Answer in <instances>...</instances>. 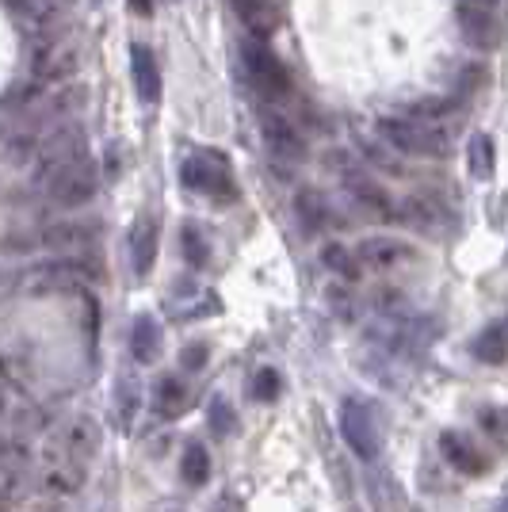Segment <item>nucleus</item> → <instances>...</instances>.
I'll return each instance as SVG.
<instances>
[{"label": "nucleus", "instance_id": "1", "mask_svg": "<svg viewBox=\"0 0 508 512\" xmlns=\"http://www.w3.org/2000/svg\"><path fill=\"white\" fill-rule=\"evenodd\" d=\"M382 138L398 153L409 157H447L451 153V138H447L440 123H417V119H382Z\"/></svg>", "mask_w": 508, "mask_h": 512}, {"label": "nucleus", "instance_id": "2", "mask_svg": "<svg viewBox=\"0 0 508 512\" xmlns=\"http://www.w3.org/2000/svg\"><path fill=\"white\" fill-rule=\"evenodd\" d=\"M96 184H100V176H96V165L88 161V153L85 157H77V161H69V165H62L58 172H50V176L43 180L50 203L62 207V211L85 207L88 199L96 195Z\"/></svg>", "mask_w": 508, "mask_h": 512}, {"label": "nucleus", "instance_id": "3", "mask_svg": "<svg viewBox=\"0 0 508 512\" xmlns=\"http://www.w3.org/2000/svg\"><path fill=\"white\" fill-rule=\"evenodd\" d=\"M340 432H344V440H348V448L360 455L363 463H375L382 451V428H379V417H375V409L360 402V398H348L344 406H340Z\"/></svg>", "mask_w": 508, "mask_h": 512}, {"label": "nucleus", "instance_id": "4", "mask_svg": "<svg viewBox=\"0 0 508 512\" xmlns=\"http://www.w3.org/2000/svg\"><path fill=\"white\" fill-rule=\"evenodd\" d=\"M245 73H249V81L260 96H268V100H283L287 92H291V73H287V65L276 58V50H268V46L253 39V43H245Z\"/></svg>", "mask_w": 508, "mask_h": 512}, {"label": "nucleus", "instance_id": "5", "mask_svg": "<svg viewBox=\"0 0 508 512\" xmlns=\"http://www.w3.org/2000/svg\"><path fill=\"white\" fill-rule=\"evenodd\" d=\"M363 490L371 501V512H421L413 505V497L405 493V486L379 463H367L363 470Z\"/></svg>", "mask_w": 508, "mask_h": 512}, {"label": "nucleus", "instance_id": "6", "mask_svg": "<svg viewBox=\"0 0 508 512\" xmlns=\"http://www.w3.org/2000/svg\"><path fill=\"white\" fill-rule=\"evenodd\" d=\"M180 180L188 184L191 192L233 199V176L222 157H203V153H195V157H188V161L180 165Z\"/></svg>", "mask_w": 508, "mask_h": 512}, {"label": "nucleus", "instance_id": "7", "mask_svg": "<svg viewBox=\"0 0 508 512\" xmlns=\"http://www.w3.org/2000/svg\"><path fill=\"white\" fill-rule=\"evenodd\" d=\"M50 440H58L69 455H77V459L92 463V455L100 451L104 432H100V425H96L92 417H73V421H65L62 428H54V432H50Z\"/></svg>", "mask_w": 508, "mask_h": 512}, {"label": "nucleus", "instance_id": "8", "mask_svg": "<svg viewBox=\"0 0 508 512\" xmlns=\"http://www.w3.org/2000/svg\"><path fill=\"white\" fill-rule=\"evenodd\" d=\"M459 23H463L466 43L478 46V50H493V46L501 43V23H497V16L489 8H482V4H474V0L459 4Z\"/></svg>", "mask_w": 508, "mask_h": 512}, {"label": "nucleus", "instance_id": "9", "mask_svg": "<svg viewBox=\"0 0 508 512\" xmlns=\"http://www.w3.org/2000/svg\"><path fill=\"white\" fill-rule=\"evenodd\" d=\"M440 451H444V459L459 470V474L478 478V474H486L489 470L486 451L478 448L470 436H463V432H444V436H440Z\"/></svg>", "mask_w": 508, "mask_h": 512}, {"label": "nucleus", "instance_id": "10", "mask_svg": "<svg viewBox=\"0 0 508 512\" xmlns=\"http://www.w3.org/2000/svg\"><path fill=\"white\" fill-rule=\"evenodd\" d=\"M356 256H360L363 272H390V268L405 264L413 256V249L402 241H390V237H367L356 245Z\"/></svg>", "mask_w": 508, "mask_h": 512}, {"label": "nucleus", "instance_id": "11", "mask_svg": "<svg viewBox=\"0 0 508 512\" xmlns=\"http://www.w3.org/2000/svg\"><path fill=\"white\" fill-rule=\"evenodd\" d=\"M260 134H264V142H268V150L276 153V157H287V161H295L302 157V134L295 130L291 119H283L276 111H268L264 119H260Z\"/></svg>", "mask_w": 508, "mask_h": 512}, {"label": "nucleus", "instance_id": "12", "mask_svg": "<svg viewBox=\"0 0 508 512\" xmlns=\"http://www.w3.org/2000/svg\"><path fill=\"white\" fill-rule=\"evenodd\" d=\"M233 16L245 23V31L253 35V39H272L279 27V12L272 8V0H230Z\"/></svg>", "mask_w": 508, "mask_h": 512}, {"label": "nucleus", "instance_id": "13", "mask_svg": "<svg viewBox=\"0 0 508 512\" xmlns=\"http://www.w3.org/2000/svg\"><path fill=\"white\" fill-rule=\"evenodd\" d=\"M92 237H96V226L92 222H73V218H65V222H50L39 230V245L43 249H81V245H92Z\"/></svg>", "mask_w": 508, "mask_h": 512}, {"label": "nucleus", "instance_id": "14", "mask_svg": "<svg viewBox=\"0 0 508 512\" xmlns=\"http://www.w3.org/2000/svg\"><path fill=\"white\" fill-rule=\"evenodd\" d=\"M130 69H134V85H138V96L153 104L161 96V73H157V58L149 46H130Z\"/></svg>", "mask_w": 508, "mask_h": 512}, {"label": "nucleus", "instance_id": "15", "mask_svg": "<svg viewBox=\"0 0 508 512\" xmlns=\"http://www.w3.org/2000/svg\"><path fill=\"white\" fill-rule=\"evenodd\" d=\"M348 188L360 199V207H367L371 214H379V218H402V214H398V203L382 192L375 180H367L360 172H348Z\"/></svg>", "mask_w": 508, "mask_h": 512}, {"label": "nucleus", "instance_id": "16", "mask_svg": "<svg viewBox=\"0 0 508 512\" xmlns=\"http://www.w3.org/2000/svg\"><path fill=\"white\" fill-rule=\"evenodd\" d=\"M130 253H134V272L146 276L153 268V256H157V218L142 214L134 222V234H130Z\"/></svg>", "mask_w": 508, "mask_h": 512}, {"label": "nucleus", "instance_id": "17", "mask_svg": "<svg viewBox=\"0 0 508 512\" xmlns=\"http://www.w3.org/2000/svg\"><path fill=\"white\" fill-rule=\"evenodd\" d=\"M130 348H134V360L138 363H153L157 356H161V325H157L153 318H138L134 321Z\"/></svg>", "mask_w": 508, "mask_h": 512}, {"label": "nucleus", "instance_id": "18", "mask_svg": "<svg viewBox=\"0 0 508 512\" xmlns=\"http://www.w3.org/2000/svg\"><path fill=\"white\" fill-rule=\"evenodd\" d=\"M474 356L482 363H508V325H489L474 341Z\"/></svg>", "mask_w": 508, "mask_h": 512}, {"label": "nucleus", "instance_id": "19", "mask_svg": "<svg viewBox=\"0 0 508 512\" xmlns=\"http://www.w3.org/2000/svg\"><path fill=\"white\" fill-rule=\"evenodd\" d=\"M321 260H325V268H333L337 276L344 279H360L363 276V264H360V256H356V249H348V245H325L321 249Z\"/></svg>", "mask_w": 508, "mask_h": 512}, {"label": "nucleus", "instance_id": "20", "mask_svg": "<svg viewBox=\"0 0 508 512\" xmlns=\"http://www.w3.org/2000/svg\"><path fill=\"white\" fill-rule=\"evenodd\" d=\"M180 474H184V482H188V486H203V482L211 478V455H207L203 444H188V448H184Z\"/></svg>", "mask_w": 508, "mask_h": 512}, {"label": "nucleus", "instance_id": "21", "mask_svg": "<svg viewBox=\"0 0 508 512\" xmlns=\"http://www.w3.org/2000/svg\"><path fill=\"white\" fill-rule=\"evenodd\" d=\"M153 406H157L161 417H180L184 406H188V390H184V383H180V379H161Z\"/></svg>", "mask_w": 508, "mask_h": 512}, {"label": "nucleus", "instance_id": "22", "mask_svg": "<svg viewBox=\"0 0 508 512\" xmlns=\"http://www.w3.org/2000/svg\"><path fill=\"white\" fill-rule=\"evenodd\" d=\"M493 138L489 134H474L470 138V172L478 176V180H489L493 176V165H497V157H493Z\"/></svg>", "mask_w": 508, "mask_h": 512}, {"label": "nucleus", "instance_id": "23", "mask_svg": "<svg viewBox=\"0 0 508 512\" xmlns=\"http://www.w3.org/2000/svg\"><path fill=\"white\" fill-rule=\"evenodd\" d=\"M478 425H482V432H486L493 444H501V448H508V409L505 406H486L478 409Z\"/></svg>", "mask_w": 508, "mask_h": 512}, {"label": "nucleus", "instance_id": "24", "mask_svg": "<svg viewBox=\"0 0 508 512\" xmlns=\"http://www.w3.org/2000/svg\"><path fill=\"white\" fill-rule=\"evenodd\" d=\"M298 211H302V226L306 230H321L329 222V207L318 192H302L298 195Z\"/></svg>", "mask_w": 508, "mask_h": 512}, {"label": "nucleus", "instance_id": "25", "mask_svg": "<svg viewBox=\"0 0 508 512\" xmlns=\"http://www.w3.org/2000/svg\"><path fill=\"white\" fill-rule=\"evenodd\" d=\"M180 253H184V260L195 264V268L207 264V241H203V234H199L195 226H184V230H180Z\"/></svg>", "mask_w": 508, "mask_h": 512}, {"label": "nucleus", "instance_id": "26", "mask_svg": "<svg viewBox=\"0 0 508 512\" xmlns=\"http://www.w3.org/2000/svg\"><path fill=\"white\" fill-rule=\"evenodd\" d=\"M253 398H256V402H276V398H279V375H276V367H260V371H256Z\"/></svg>", "mask_w": 508, "mask_h": 512}, {"label": "nucleus", "instance_id": "27", "mask_svg": "<svg viewBox=\"0 0 508 512\" xmlns=\"http://www.w3.org/2000/svg\"><path fill=\"white\" fill-rule=\"evenodd\" d=\"M211 428L218 432V436H230L233 428H237V413L230 409L226 398H214L211 402Z\"/></svg>", "mask_w": 508, "mask_h": 512}, {"label": "nucleus", "instance_id": "28", "mask_svg": "<svg viewBox=\"0 0 508 512\" xmlns=\"http://www.w3.org/2000/svg\"><path fill=\"white\" fill-rule=\"evenodd\" d=\"M203 360H207V348H203V344H195V348H188V352L180 356L184 367H203Z\"/></svg>", "mask_w": 508, "mask_h": 512}, {"label": "nucleus", "instance_id": "29", "mask_svg": "<svg viewBox=\"0 0 508 512\" xmlns=\"http://www.w3.org/2000/svg\"><path fill=\"white\" fill-rule=\"evenodd\" d=\"M130 8H134L138 16H149V12H153V0H130Z\"/></svg>", "mask_w": 508, "mask_h": 512}]
</instances>
